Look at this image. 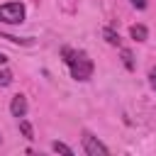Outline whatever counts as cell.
Returning <instances> with one entry per match:
<instances>
[{
    "mask_svg": "<svg viewBox=\"0 0 156 156\" xmlns=\"http://www.w3.org/2000/svg\"><path fill=\"white\" fill-rule=\"evenodd\" d=\"M129 34H132V39H134V41H146L149 29H146L144 24H132V27H129Z\"/></svg>",
    "mask_w": 156,
    "mask_h": 156,
    "instance_id": "obj_5",
    "label": "cell"
},
{
    "mask_svg": "<svg viewBox=\"0 0 156 156\" xmlns=\"http://www.w3.org/2000/svg\"><path fill=\"white\" fill-rule=\"evenodd\" d=\"M149 85L156 90V68H151V71H149Z\"/></svg>",
    "mask_w": 156,
    "mask_h": 156,
    "instance_id": "obj_14",
    "label": "cell"
},
{
    "mask_svg": "<svg viewBox=\"0 0 156 156\" xmlns=\"http://www.w3.org/2000/svg\"><path fill=\"white\" fill-rule=\"evenodd\" d=\"M12 83V73L10 71H0V88L2 85H10Z\"/></svg>",
    "mask_w": 156,
    "mask_h": 156,
    "instance_id": "obj_12",
    "label": "cell"
},
{
    "mask_svg": "<svg viewBox=\"0 0 156 156\" xmlns=\"http://www.w3.org/2000/svg\"><path fill=\"white\" fill-rule=\"evenodd\" d=\"M5 61H7V56H5L2 51H0V63H5Z\"/></svg>",
    "mask_w": 156,
    "mask_h": 156,
    "instance_id": "obj_15",
    "label": "cell"
},
{
    "mask_svg": "<svg viewBox=\"0 0 156 156\" xmlns=\"http://www.w3.org/2000/svg\"><path fill=\"white\" fill-rule=\"evenodd\" d=\"M0 141H2V136H0Z\"/></svg>",
    "mask_w": 156,
    "mask_h": 156,
    "instance_id": "obj_16",
    "label": "cell"
},
{
    "mask_svg": "<svg viewBox=\"0 0 156 156\" xmlns=\"http://www.w3.org/2000/svg\"><path fill=\"white\" fill-rule=\"evenodd\" d=\"M24 15H27V10H24L22 2H5V5H0V22H5V24H22Z\"/></svg>",
    "mask_w": 156,
    "mask_h": 156,
    "instance_id": "obj_1",
    "label": "cell"
},
{
    "mask_svg": "<svg viewBox=\"0 0 156 156\" xmlns=\"http://www.w3.org/2000/svg\"><path fill=\"white\" fill-rule=\"evenodd\" d=\"M136 10H146V5H149V0H129Z\"/></svg>",
    "mask_w": 156,
    "mask_h": 156,
    "instance_id": "obj_13",
    "label": "cell"
},
{
    "mask_svg": "<svg viewBox=\"0 0 156 156\" xmlns=\"http://www.w3.org/2000/svg\"><path fill=\"white\" fill-rule=\"evenodd\" d=\"M20 132H22L24 139H29V141L34 139V129H32V124H29L27 119H20Z\"/></svg>",
    "mask_w": 156,
    "mask_h": 156,
    "instance_id": "obj_8",
    "label": "cell"
},
{
    "mask_svg": "<svg viewBox=\"0 0 156 156\" xmlns=\"http://www.w3.org/2000/svg\"><path fill=\"white\" fill-rule=\"evenodd\" d=\"M51 149H54L56 154H66V156H73V149H71L68 144H63V141H54V144H51Z\"/></svg>",
    "mask_w": 156,
    "mask_h": 156,
    "instance_id": "obj_9",
    "label": "cell"
},
{
    "mask_svg": "<svg viewBox=\"0 0 156 156\" xmlns=\"http://www.w3.org/2000/svg\"><path fill=\"white\" fill-rule=\"evenodd\" d=\"M10 112H12V117H24L27 115V98L22 95V93H17L15 98H12V102H10Z\"/></svg>",
    "mask_w": 156,
    "mask_h": 156,
    "instance_id": "obj_4",
    "label": "cell"
},
{
    "mask_svg": "<svg viewBox=\"0 0 156 156\" xmlns=\"http://www.w3.org/2000/svg\"><path fill=\"white\" fill-rule=\"evenodd\" d=\"M119 56H122L124 68H127V71H134V54H132L129 49H122V51H119Z\"/></svg>",
    "mask_w": 156,
    "mask_h": 156,
    "instance_id": "obj_7",
    "label": "cell"
},
{
    "mask_svg": "<svg viewBox=\"0 0 156 156\" xmlns=\"http://www.w3.org/2000/svg\"><path fill=\"white\" fill-rule=\"evenodd\" d=\"M61 56H63V61H66V63L71 66V63H73V58L78 56V51H73V49H68V46H63V49H61Z\"/></svg>",
    "mask_w": 156,
    "mask_h": 156,
    "instance_id": "obj_10",
    "label": "cell"
},
{
    "mask_svg": "<svg viewBox=\"0 0 156 156\" xmlns=\"http://www.w3.org/2000/svg\"><path fill=\"white\" fill-rule=\"evenodd\" d=\"M83 151L88 154V156H107L110 151H107V146L102 144V141H98V136H93L90 132H83Z\"/></svg>",
    "mask_w": 156,
    "mask_h": 156,
    "instance_id": "obj_3",
    "label": "cell"
},
{
    "mask_svg": "<svg viewBox=\"0 0 156 156\" xmlns=\"http://www.w3.org/2000/svg\"><path fill=\"white\" fill-rule=\"evenodd\" d=\"M2 39L12 41V44H24V46H32V44H34L32 39H20V37H12V34H2Z\"/></svg>",
    "mask_w": 156,
    "mask_h": 156,
    "instance_id": "obj_11",
    "label": "cell"
},
{
    "mask_svg": "<svg viewBox=\"0 0 156 156\" xmlns=\"http://www.w3.org/2000/svg\"><path fill=\"white\" fill-rule=\"evenodd\" d=\"M102 37H105V41H107V44H112V46H119V41H122V39H119V34H117L115 29H110V27H105V29H102Z\"/></svg>",
    "mask_w": 156,
    "mask_h": 156,
    "instance_id": "obj_6",
    "label": "cell"
},
{
    "mask_svg": "<svg viewBox=\"0 0 156 156\" xmlns=\"http://www.w3.org/2000/svg\"><path fill=\"white\" fill-rule=\"evenodd\" d=\"M93 61L88 58V54H78L76 58H73V63H71V78H76V80H88L90 76H93Z\"/></svg>",
    "mask_w": 156,
    "mask_h": 156,
    "instance_id": "obj_2",
    "label": "cell"
}]
</instances>
